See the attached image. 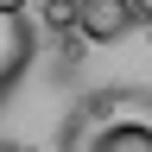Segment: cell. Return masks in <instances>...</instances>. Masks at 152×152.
Wrapping results in <instances>:
<instances>
[{"instance_id":"5b68a950","label":"cell","mask_w":152,"mask_h":152,"mask_svg":"<svg viewBox=\"0 0 152 152\" xmlns=\"http://www.w3.org/2000/svg\"><path fill=\"white\" fill-rule=\"evenodd\" d=\"M26 7H32V0H0V13H7V19H26Z\"/></svg>"},{"instance_id":"6da1fadb","label":"cell","mask_w":152,"mask_h":152,"mask_svg":"<svg viewBox=\"0 0 152 152\" xmlns=\"http://www.w3.org/2000/svg\"><path fill=\"white\" fill-rule=\"evenodd\" d=\"M57 152H152V89L108 83L83 95L57 127Z\"/></svg>"},{"instance_id":"3957f363","label":"cell","mask_w":152,"mask_h":152,"mask_svg":"<svg viewBox=\"0 0 152 152\" xmlns=\"http://www.w3.org/2000/svg\"><path fill=\"white\" fill-rule=\"evenodd\" d=\"M32 57H38V26H32V19H7V13H0V102L19 89V76L32 70Z\"/></svg>"},{"instance_id":"8992f818","label":"cell","mask_w":152,"mask_h":152,"mask_svg":"<svg viewBox=\"0 0 152 152\" xmlns=\"http://www.w3.org/2000/svg\"><path fill=\"white\" fill-rule=\"evenodd\" d=\"M0 152H19V146H13V140H0Z\"/></svg>"},{"instance_id":"7a4b0ae2","label":"cell","mask_w":152,"mask_h":152,"mask_svg":"<svg viewBox=\"0 0 152 152\" xmlns=\"http://www.w3.org/2000/svg\"><path fill=\"white\" fill-rule=\"evenodd\" d=\"M140 26V0H76V32L89 45H121Z\"/></svg>"},{"instance_id":"52a82bcc","label":"cell","mask_w":152,"mask_h":152,"mask_svg":"<svg viewBox=\"0 0 152 152\" xmlns=\"http://www.w3.org/2000/svg\"><path fill=\"white\" fill-rule=\"evenodd\" d=\"M146 38H152V19H146Z\"/></svg>"},{"instance_id":"277c9868","label":"cell","mask_w":152,"mask_h":152,"mask_svg":"<svg viewBox=\"0 0 152 152\" xmlns=\"http://www.w3.org/2000/svg\"><path fill=\"white\" fill-rule=\"evenodd\" d=\"M45 26H57V32H76V0H45Z\"/></svg>"}]
</instances>
